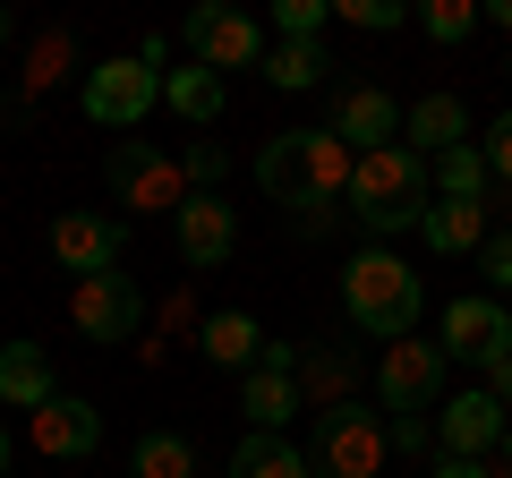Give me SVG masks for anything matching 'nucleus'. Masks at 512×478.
I'll use <instances>...</instances> for the list:
<instances>
[{
    "mask_svg": "<svg viewBox=\"0 0 512 478\" xmlns=\"http://www.w3.org/2000/svg\"><path fill=\"white\" fill-rule=\"evenodd\" d=\"M197 342H205V359H214V368H239V376H248V368H256V350H265V333H256L248 308H222V316H205Z\"/></svg>",
    "mask_w": 512,
    "mask_h": 478,
    "instance_id": "22",
    "label": "nucleus"
},
{
    "mask_svg": "<svg viewBox=\"0 0 512 478\" xmlns=\"http://www.w3.org/2000/svg\"><path fill=\"white\" fill-rule=\"evenodd\" d=\"M427 163L410 146H376V154H350V222H359L367 239H393V231H419V214H427Z\"/></svg>",
    "mask_w": 512,
    "mask_h": 478,
    "instance_id": "2",
    "label": "nucleus"
},
{
    "mask_svg": "<svg viewBox=\"0 0 512 478\" xmlns=\"http://www.w3.org/2000/svg\"><path fill=\"white\" fill-rule=\"evenodd\" d=\"M436 350H444V359H461V368H495V359H512V308H504V299H487V291L453 299L444 325H436Z\"/></svg>",
    "mask_w": 512,
    "mask_h": 478,
    "instance_id": "8",
    "label": "nucleus"
},
{
    "mask_svg": "<svg viewBox=\"0 0 512 478\" xmlns=\"http://www.w3.org/2000/svg\"><path fill=\"white\" fill-rule=\"evenodd\" d=\"M52 257L69 265L77 282L120 274V257H128V222H120V214H94V205H77V214L52 222Z\"/></svg>",
    "mask_w": 512,
    "mask_h": 478,
    "instance_id": "13",
    "label": "nucleus"
},
{
    "mask_svg": "<svg viewBox=\"0 0 512 478\" xmlns=\"http://www.w3.org/2000/svg\"><path fill=\"white\" fill-rule=\"evenodd\" d=\"M495 478H512V470H495Z\"/></svg>",
    "mask_w": 512,
    "mask_h": 478,
    "instance_id": "41",
    "label": "nucleus"
},
{
    "mask_svg": "<svg viewBox=\"0 0 512 478\" xmlns=\"http://www.w3.org/2000/svg\"><path fill=\"white\" fill-rule=\"evenodd\" d=\"M0 43H9V9H0Z\"/></svg>",
    "mask_w": 512,
    "mask_h": 478,
    "instance_id": "40",
    "label": "nucleus"
},
{
    "mask_svg": "<svg viewBox=\"0 0 512 478\" xmlns=\"http://www.w3.org/2000/svg\"><path fill=\"white\" fill-rule=\"evenodd\" d=\"M342 308L350 325L367 333V342H410L427 316V282L410 257H393V248H359V257L342 265Z\"/></svg>",
    "mask_w": 512,
    "mask_h": 478,
    "instance_id": "1",
    "label": "nucleus"
},
{
    "mask_svg": "<svg viewBox=\"0 0 512 478\" xmlns=\"http://www.w3.org/2000/svg\"><path fill=\"white\" fill-rule=\"evenodd\" d=\"M333 137H342L350 154L402 146V111H393V94L367 86V77H342V86H333Z\"/></svg>",
    "mask_w": 512,
    "mask_h": 478,
    "instance_id": "15",
    "label": "nucleus"
},
{
    "mask_svg": "<svg viewBox=\"0 0 512 478\" xmlns=\"http://www.w3.org/2000/svg\"><path fill=\"white\" fill-rule=\"evenodd\" d=\"M222 171H231V154H222L214 137H197V146H188V163H180V180H188V188H222Z\"/></svg>",
    "mask_w": 512,
    "mask_h": 478,
    "instance_id": "30",
    "label": "nucleus"
},
{
    "mask_svg": "<svg viewBox=\"0 0 512 478\" xmlns=\"http://www.w3.org/2000/svg\"><path fill=\"white\" fill-rule=\"evenodd\" d=\"M504 427H512V410L495 402L487 385H470V393H453V402H436V444L453 461H487L495 444H504Z\"/></svg>",
    "mask_w": 512,
    "mask_h": 478,
    "instance_id": "14",
    "label": "nucleus"
},
{
    "mask_svg": "<svg viewBox=\"0 0 512 478\" xmlns=\"http://www.w3.org/2000/svg\"><path fill=\"white\" fill-rule=\"evenodd\" d=\"M419 239L436 248V257H478V248H487V205H470V197H427Z\"/></svg>",
    "mask_w": 512,
    "mask_h": 478,
    "instance_id": "19",
    "label": "nucleus"
},
{
    "mask_svg": "<svg viewBox=\"0 0 512 478\" xmlns=\"http://www.w3.org/2000/svg\"><path fill=\"white\" fill-rule=\"evenodd\" d=\"M419 26H427L436 43H470V35H478V0H427Z\"/></svg>",
    "mask_w": 512,
    "mask_h": 478,
    "instance_id": "27",
    "label": "nucleus"
},
{
    "mask_svg": "<svg viewBox=\"0 0 512 478\" xmlns=\"http://www.w3.org/2000/svg\"><path fill=\"white\" fill-rule=\"evenodd\" d=\"M171 239H180V257L197 265V274H214V265H231V248H239V205L222 197V188H188L180 214H171Z\"/></svg>",
    "mask_w": 512,
    "mask_h": 478,
    "instance_id": "12",
    "label": "nucleus"
},
{
    "mask_svg": "<svg viewBox=\"0 0 512 478\" xmlns=\"http://www.w3.org/2000/svg\"><path fill=\"white\" fill-rule=\"evenodd\" d=\"M231 478H316V470H308V453H299L291 436H256L248 427V436L231 444Z\"/></svg>",
    "mask_w": 512,
    "mask_h": 478,
    "instance_id": "21",
    "label": "nucleus"
},
{
    "mask_svg": "<svg viewBox=\"0 0 512 478\" xmlns=\"http://www.w3.org/2000/svg\"><path fill=\"white\" fill-rule=\"evenodd\" d=\"M384 453H393V444H384V410H367V402L316 410V444H308L316 478H376Z\"/></svg>",
    "mask_w": 512,
    "mask_h": 478,
    "instance_id": "4",
    "label": "nucleus"
},
{
    "mask_svg": "<svg viewBox=\"0 0 512 478\" xmlns=\"http://www.w3.org/2000/svg\"><path fill=\"white\" fill-rule=\"evenodd\" d=\"M427 478H495V470H487V461H453V453H436V470H427Z\"/></svg>",
    "mask_w": 512,
    "mask_h": 478,
    "instance_id": "35",
    "label": "nucleus"
},
{
    "mask_svg": "<svg viewBox=\"0 0 512 478\" xmlns=\"http://www.w3.org/2000/svg\"><path fill=\"white\" fill-rule=\"evenodd\" d=\"M154 103H163V69H146L137 52L94 60L86 86H77V111H86L94 129H120V137H137V120H146Z\"/></svg>",
    "mask_w": 512,
    "mask_h": 478,
    "instance_id": "5",
    "label": "nucleus"
},
{
    "mask_svg": "<svg viewBox=\"0 0 512 478\" xmlns=\"http://www.w3.org/2000/svg\"><path fill=\"white\" fill-rule=\"evenodd\" d=\"M103 188H111V205H120V222L128 214H180V197H188L180 163H171L163 146H146V137H120V146H111Z\"/></svg>",
    "mask_w": 512,
    "mask_h": 478,
    "instance_id": "6",
    "label": "nucleus"
},
{
    "mask_svg": "<svg viewBox=\"0 0 512 478\" xmlns=\"http://www.w3.org/2000/svg\"><path fill=\"white\" fill-rule=\"evenodd\" d=\"M504 77H512V60H504Z\"/></svg>",
    "mask_w": 512,
    "mask_h": 478,
    "instance_id": "42",
    "label": "nucleus"
},
{
    "mask_svg": "<svg viewBox=\"0 0 512 478\" xmlns=\"http://www.w3.org/2000/svg\"><path fill=\"white\" fill-rule=\"evenodd\" d=\"M26 77H35V86L69 77V35H43V43H35V69H26Z\"/></svg>",
    "mask_w": 512,
    "mask_h": 478,
    "instance_id": "33",
    "label": "nucleus"
},
{
    "mask_svg": "<svg viewBox=\"0 0 512 478\" xmlns=\"http://www.w3.org/2000/svg\"><path fill=\"white\" fill-rule=\"evenodd\" d=\"M69 316L86 342H137L146 333V291H137V274H94L69 291Z\"/></svg>",
    "mask_w": 512,
    "mask_h": 478,
    "instance_id": "11",
    "label": "nucleus"
},
{
    "mask_svg": "<svg viewBox=\"0 0 512 478\" xmlns=\"http://www.w3.org/2000/svg\"><path fill=\"white\" fill-rule=\"evenodd\" d=\"M478 18H495V26H504V35H512V0H487V9H478Z\"/></svg>",
    "mask_w": 512,
    "mask_h": 478,
    "instance_id": "37",
    "label": "nucleus"
},
{
    "mask_svg": "<svg viewBox=\"0 0 512 478\" xmlns=\"http://www.w3.org/2000/svg\"><path fill=\"white\" fill-rule=\"evenodd\" d=\"M26 436H35V453H52V461H86L94 444H103V410H94L86 393H52V402L26 419Z\"/></svg>",
    "mask_w": 512,
    "mask_h": 478,
    "instance_id": "16",
    "label": "nucleus"
},
{
    "mask_svg": "<svg viewBox=\"0 0 512 478\" xmlns=\"http://www.w3.org/2000/svg\"><path fill=\"white\" fill-rule=\"evenodd\" d=\"M325 18H333V0H274L282 43H316V35H325Z\"/></svg>",
    "mask_w": 512,
    "mask_h": 478,
    "instance_id": "28",
    "label": "nucleus"
},
{
    "mask_svg": "<svg viewBox=\"0 0 512 478\" xmlns=\"http://www.w3.org/2000/svg\"><path fill=\"white\" fill-rule=\"evenodd\" d=\"M342 18L359 26V35H393V26H402L410 9H402V0H342Z\"/></svg>",
    "mask_w": 512,
    "mask_h": 478,
    "instance_id": "29",
    "label": "nucleus"
},
{
    "mask_svg": "<svg viewBox=\"0 0 512 478\" xmlns=\"http://www.w3.org/2000/svg\"><path fill=\"white\" fill-rule=\"evenodd\" d=\"M0 478H9V427H0Z\"/></svg>",
    "mask_w": 512,
    "mask_h": 478,
    "instance_id": "38",
    "label": "nucleus"
},
{
    "mask_svg": "<svg viewBox=\"0 0 512 478\" xmlns=\"http://www.w3.org/2000/svg\"><path fill=\"white\" fill-rule=\"evenodd\" d=\"M487 393H495V402L512 410V359H495V368H487Z\"/></svg>",
    "mask_w": 512,
    "mask_h": 478,
    "instance_id": "36",
    "label": "nucleus"
},
{
    "mask_svg": "<svg viewBox=\"0 0 512 478\" xmlns=\"http://www.w3.org/2000/svg\"><path fill=\"white\" fill-rule=\"evenodd\" d=\"M128 478H197V444L180 427H146L137 453H128Z\"/></svg>",
    "mask_w": 512,
    "mask_h": 478,
    "instance_id": "24",
    "label": "nucleus"
},
{
    "mask_svg": "<svg viewBox=\"0 0 512 478\" xmlns=\"http://www.w3.org/2000/svg\"><path fill=\"white\" fill-rule=\"evenodd\" d=\"M256 69H265V86H282V94H308V86H325V43H265V60H256Z\"/></svg>",
    "mask_w": 512,
    "mask_h": 478,
    "instance_id": "25",
    "label": "nucleus"
},
{
    "mask_svg": "<svg viewBox=\"0 0 512 478\" xmlns=\"http://www.w3.org/2000/svg\"><path fill=\"white\" fill-rule=\"evenodd\" d=\"M478 154H487V180H512V111L487 129V146H478Z\"/></svg>",
    "mask_w": 512,
    "mask_h": 478,
    "instance_id": "34",
    "label": "nucleus"
},
{
    "mask_svg": "<svg viewBox=\"0 0 512 478\" xmlns=\"http://www.w3.org/2000/svg\"><path fill=\"white\" fill-rule=\"evenodd\" d=\"M444 359L436 342H384V359H376V402L393 410V419H436V402H444Z\"/></svg>",
    "mask_w": 512,
    "mask_h": 478,
    "instance_id": "7",
    "label": "nucleus"
},
{
    "mask_svg": "<svg viewBox=\"0 0 512 478\" xmlns=\"http://www.w3.org/2000/svg\"><path fill=\"white\" fill-rule=\"evenodd\" d=\"M495 453H504V470H512V427H504V444H495Z\"/></svg>",
    "mask_w": 512,
    "mask_h": 478,
    "instance_id": "39",
    "label": "nucleus"
},
{
    "mask_svg": "<svg viewBox=\"0 0 512 478\" xmlns=\"http://www.w3.org/2000/svg\"><path fill=\"white\" fill-rule=\"evenodd\" d=\"M188 60H197V69H256V60H265V35H256V18L248 9H231V0H205V9H188Z\"/></svg>",
    "mask_w": 512,
    "mask_h": 478,
    "instance_id": "9",
    "label": "nucleus"
},
{
    "mask_svg": "<svg viewBox=\"0 0 512 478\" xmlns=\"http://www.w3.org/2000/svg\"><path fill=\"white\" fill-rule=\"evenodd\" d=\"M402 146L419 154V163H436V154L470 146V103H461V94H419V103L402 111Z\"/></svg>",
    "mask_w": 512,
    "mask_h": 478,
    "instance_id": "17",
    "label": "nucleus"
},
{
    "mask_svg": "<svg viewBox=\"0 0 512 478\" xmlns=\"http://www.w3.org/2000/svg\"><path fill=\"white\" fill-rule=\"evenodd\" d=\"M163 103L180 111V120H197V129H214L222 111H231V86H222L214 69H197V60H188V69H171V77H163Z\"/></svg>",
    "mask_w": 512,
    "mask_h": 478,
    "instance_id": "20",
    "label": "nucleus"
},
{
    "mask_svg": "<svg viewBox=\"0 0 512 478\" xmlns=\"http://www.w3.org/2000/svg\"><path fill=\"white\" fill-rule=\"evenodd\" d=\"M427 180H436V197H487V154L478 146H453V154H436V163H427Z\"/></svg>",
    "mask_w": 512,
    "mask_h": 478,
    "instance_id": "26",
    "label": "nucleus"
},
{
    "mask_svg": "<svg viewBox=\"0 0 512 478\" xmlns=\"http://www.w3.org/2000/svg\"><path fill=\"white\" fill-rule=\"evenodd\" d=\"M239 410H248L256 436H282L299 419V342H265L256 350L248 385H239Z\"/></svg>",
    "mask_w": 512,
    "mask_h": 478,
    "instance_id": "10",
    "label": "nucleus"
},
{
    "mask_svg": "<svg viewBox=\"0 0 512 478\" xmlns=\"http://www.w3.org/2000/svg\"><path fill=\"white\" fill-rule=\"evenodd\" d=\"M350 376H359V359L350 350H299V402H316V410H333V402H350Z\"/></svg>",
    "mask_w": 512,
    "mask_h": 478,
    "instance_id": "23",
    "label": "nucleus"
},
{
    "mask_svg": "<svg viewBox=\"0 0 512 478\" xmlns=\"http://www.w3.org/2000/svg\"><path fill=\"white\" fill-rule=\"evenodd\" d=\"M384 444L393 453H427L436 444V419H384Z\"/></svg>",
    "mask_w": 512,
    "mask_h": 478,
    "instance_id": "32",
    "label": "nucleus"
},
{
    "mask_svg": "<svg viewBox=\"0 0 512 478\" xmlns=\"http://www.w3.org/2000/svg\"><path fill=\"white\" fill-rule=\"evenodd\" d=\"M52 350L43 342H0V410H26L35 419L43 402H52Z\"/></svg>",
    "mask_w": 512,
    "mask_h": 478,
    "instance_id": "18",
    "label": "nucleus"
},
{
    "mask_svg": "<svg viewBox=\"0 0 512 478\" xmlns=\"http://www.w3.org/2000/svg\"><path fill=\"white\" fill-rule=\"evenodd\" d=\"M478 274H487V299L512 291V231H487V248H478Z\"/></svg>",
    "mask_w": 512,
    "mask_h": 478,
    "instance_id": "31",
    "label": "nucleus"
},
{
    "mask_svg": "<svg viewBox=\"0 0 512 478\" xmlns=\"http://www.w3.org/2000/svg\"><path fill=\"white\" fill-rule=\"evenodd\" d=\"M256 188H265L274 205H291V214L333 205L350 188V146L333 129H282V137H265V154H256Z\"/></svg>",
    "mask_w": 512,
    "mask_h": 478,
    "instance_id": "3",
    "label": "nucleus"
}]
</instances>
